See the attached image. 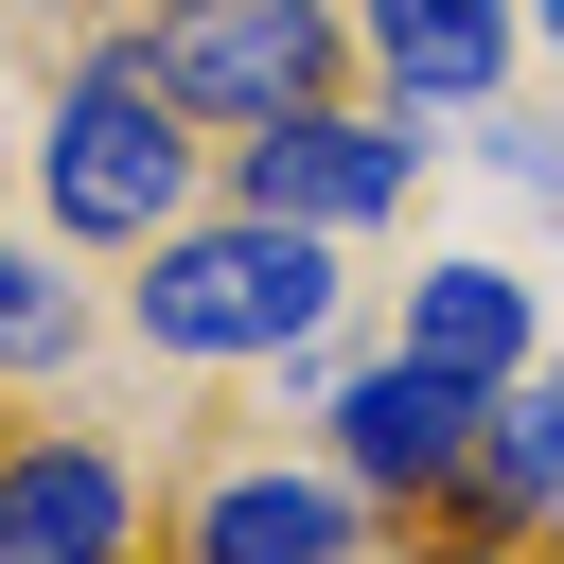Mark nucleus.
<instances>
[{"label": "nucleus", "mask_w": 564, "mask_h": 564, "mask_svg": "<svg viewBox=\"0 0 564 564\" xmlns=\"http://www.w3.org/2000/svg\"><path fill=\"white\" fill-rule=\"evenodd\" d=\"M335 317V229H282V212H229V229H159L141 247V335L159 352H317Z\"/></svg>", "instance_id": "obj_1"}, {"label": "nucleus", "mask_w": 564, "mask_h": 564, "mask_svg": "<svg viewBox=\"0 0 564 564\" xmlns=\"http://www.w3.org/2000/svg\"><path fill=\"white\" fill-rule=\"evenodd\" d=\"M35 176H53V229H70V247H159L176 194H194V141H176V106L141 88V53H88V70L53 88Z\"/></svg>", "instance_id": "obj_2"}, {"label": "nucleus", "mask_w": 564, "mask_h": 564, "mask_svg": "<svg viewBox=\"0 0 564 564\" xmlns=\"http://www.w3.org/2000/svg\"><path fill=\"white\" fill-rule=\"evenodd\" d=\"M123 53H141V88L176 123H282V106L335 88V0H176Z\"/></svg>", "instance_id": "obj_3"}, {"label": "nucleus", "mask_w": 564, "mask_h": 564, "mask_svg": "<svg viewBox=\"0 0 564 564\" xmlns=\"http://www.w3.org/2000/svg\"><path fill=\"white\" fill-rule=\"evenodd\" d=\"M229 176H247V212H282V229H370V212H405L423 141H405V123H352V106H282V123L229 141Z\"/></svg>", "instance_id": "obj_4"}, {"label": "nucleus", "mask_w": 564, "mask_h": 564, "mask_svg": "<svg viewBox=\"0 0 564 564\" xmlns=\"http://www.w3.org/2000/svg\"><path fill=\"white\" fill-rule=\"evenodd\" d=\"M0 564H141V476L106 441H0Z\"/></svg>", "instance_id": "obj_5"}, {"label": "nucleus", "mask_w": 564, "mask_h": 564, "mask_svg": "<svg viewBox=\"0 0 564 564\" xmlns=\"http://www.w3.org/2000/svg\"><path fill=\"white\" fill-rule=\"evenodd\" d=\"M335 458H352V494H441L458 458H476V388H441V370H352L335 388Z\"/></svg>", "instance_id": "obj_6"}, {"label": "nucleus", "mask_w": 564, "mask_h": 564, "mask_svg": "<svg viewBox=\"0 0 564 564\" xmlns=\"http://www.w3.org/2000/svg\"><path fill=\"white\" fill-rule=\"evenodd\" d=\"M352 529H370L352 476H282V458L194 494V564H352Z\"/></svg>", "instance_id": "obj_7"}, {"label": "nucleus", "mask_w": 564, "mask_h": 564, "mask_svg": "<svg viewBox=\"0 0 564 564\" xmlns=\"http://www.w3.org/2000/svg\"><path fill=\"white\" fill-rule=\"evenodd\" d=\"M405 370H441V388L494 405V388L529 370V282H511V264H423V282H405Z\"/></svg>", "instance_id": "obj_8"}, {"label": "nucleus", "mask_w": 564, "mask_h": 564, "mask_svg": "<svg viewBox=\"0 0 564 564\" xmlns=\"http://www.w3.org/2000/svg\"><path fill=\"white\" fill-rule=\"evenodd\" d=\"M370 53L405 106H494L511 70V0H370Z\"/></svg>", "instance_id": "obj_9"}, {"label": "nucleus", "mask_w": 564, "mask_h": 564, "mask_svg": "<svg viewBox=\"0 0 564 564\" xmlns=\"http://www.w3.org/2000/svg\"><path fill=\"white\" fill-rule=\"evenodd\" d=\"M70 352H88V300L35 247H0V370H70Z\"/></svg>", "instance_id": "obj_10"}, {"label": "nucleus", "mask_w": 564, "mask_h": 564, "mask_svg": "<svg viewBox=\"0 0 564 564\" xmlns=\"http://www.w3.org/2000/svg\"><path fill=\"white\" fill-rule=\"evenodd\" d=\"M529 18H546V53H564V0H529Z\"/></svg>", "instance_id": "obj_11"}, {"label": "nucleus", "mask_w": 564, "mask_h": 564, "mask_svg": "<svg viewBox=\"0 0 564 564\" xmlns=\"http://www.w3.org/2000/svg\"><path fill=\"white\" fill-rule=\"evenodd\" d=\"M458 564H511V546H458Z\"/></svg>", "instance_id": "obj_12"}]
</instances>
